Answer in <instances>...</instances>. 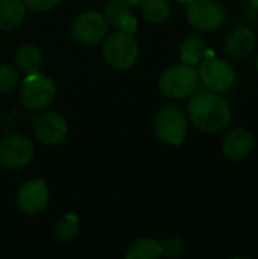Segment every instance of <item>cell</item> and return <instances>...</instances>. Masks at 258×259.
I'll return each instance as SVG.
<instances>
[{
    "label": "cell",
    "mask_w": 258,
    "mask_h": 259,
    "mask_svg": "<svg viewBox=\"0 0 258 259\" xmlns=\"http://www.w3.org/2000/svg\"><path fill=\"white\" fill-rule=\"evenodd\" d=\"M249 2H251V5H252L255 9H258V0H249Z\"/></svg>",
    "instance_id": "25"
},
{
    "label": "cell",
    "mask_w": 258,
    "mask_h": 259,
    "mask_svg": "<svg viewBox=\"0 0 258 259\" xmlns=\"http://www.w3.org/2000/svg\"><path fill=\"white\" fill-rule=\"evenodd\" d=\"M108 27L109 24L102 14L90 11L75 18L71 24V35L78 42L93 46L106 36Z\"/></svg>",
    "instance_id": "8"
},
{
    "label": "cell",
    "mask_w": 258,
    "mask_h": 259,
    "mask_svg": "<svg viewBox=\"0 0 258 259\" xmlns=\"http://www.w3.org/2000/svg\"><path fill=\"white\" fill-rule=\"evenodd\" d=\"M254 147V138L245 127H234L222 140V153L231 161H243Z\"/></svg>",
    "instance_id": "12"
},
{
    "label": "cell",
    "mask_w": 258,
    "mask_h": 259,
    "mask_svg": "<svg viewBox=\"0 0 258 259\" xmlns=\"http://www.w3.org/2000/svg\"><path fill=\"white\" fill-rule=\"evenodd\" d=\"M15 65L20 71L32 74L40 71L43 65V53L33 44H23L15 52Z\"/></svg>",
    "instance_id": "16"
},
{
    "label": "cell",
    "mask_w": 258,
    "mask_h": 259,
    "mask_svg": "<svg viewBox=\"0 0 258 259\" xmlns=\"http://www.w3.org/2000/svg\"><path fill=\"white\" fill-rule=\"evenodd\" d=\"M198 76L207 90L219 94L228 91L236 82L234 68L227 61L216 58L210 50L207 52V56L202 59L199 65Z\"/></svg>",
    "instance_id": "6"
},
{
    "label": "cell",
    "mask_w": 258,
    "mask_h": 259,
    "mask_svg": "<svg viewBox=\"0 0 258 259\" xmlns=\"http://www.w3.org/2000/svg\"><path fill=\"white\" fill-rule=\"evenodd\" d=\"M163 256L169 258H179L186 253V243L179 237H170L161 244Z\"/></svg>",
    "instance_id": "22"
},
{
    "label": "cell",
    "mask_w": 258,
    "mask_h": 259,
    "mask_svg": "<svg viewBox=\"0 0 258 259\" xmlns=\"http://www.w3.org/2000/svg\"><path fill=\"white\" fill-rule=\"evenodd\" d=\"M33 158V146L23 135H11L0 143V165L8 170L26 167Z\"/></svg>",
    "instance_id": "9"
},
{
    "label": "cell",
    "mask_w": 258,
    "mask_h": 259,
    "mask_svg": "<svg viewBox=\"0 0 258 259\" xmlns=\"http://www.w3.org/2000/svg\"><path fill=\"white\" fill-rule=\"evenodd\" d=\"M53 234L58 241L68 243L73 241L79 234V220L75 214H64L61 219L56 220L53 226Z\"/></svg>",
    "instance_id": "20"
},
{
    "label": "cell",
    "mask_w": 258,
    "mask_h": 259,
    "mask_svg": "<svg viewBox=\"0 0 258 259\" xmlns=\"http://www.w3.org/2000/svg\"><path fill=\"white\" fill-rule=\"evenodd\" d=\"M198 70L189 64L169 67L160 77V90L169 99H186L198 90Z\"/></svg>",
    "instance_id": "2"
},
{
    "label": "cell",
    "mask_w": 258,
    "mask_h": 259,
    "mask_svg": "<svg viewBox=\"0 0 258 259\" xmlns=\"http://www.w3.org/2000/svg\"><path fill=\"white\" fill-rule=\"evenodd\" d=\"M20 82L18 70L11 65H0V94L11 93Z\"/></svg>",
    "instance_id": "21"
},
{
    "label": "cell",
    "mask_w": 258,
    "mask_h": 259,
    "mask_svg": "<svg viewBox=\"0 0 258 259\" xmlns=\"http://www.w3.org/2000/svg\"><path fill=\"white\" fill-rule=\"evenodd\" d=\"M68 124L56 112H44L35 120V135L43 144H59L67 138Z\"/></svg>",
    "instance_id": "11"
},
{
    "label": "cell",
    "mask_w": 258,
    "mask_h": 259,
    "mask_svg": "<svg viewBox=\"0 0 258 259\" xmlns=\"http://www.w3.org/2000/svg\"><path fill=\"white\" fill-rule=\"evenodd\" d=\"M143 15L148 21L154 24L166 23L170 18L172 9L167 0H143L141 2Z\"/></svg>",
    "instance_id": "19"
},
{
    "label": "cell",
    "mask_w": 258,
    "mask_h": 259,
    "mask_svg": "<svg viewBox=\"0 0 258 259\" xmlns=\"http://www.w3.org/2000/svg\"><path fill=\"white\" fill-rule=\"evenodd\" d=\"M179 3H186V5H189V3H192V2H195V0H178Z\"/></svg>",
    "instance_id": "26"
},
{
    "label": "cell",
    "mask_w": 258,
    "mask_h": 259,
    "mask_svg": "<svg viewBox=\"0 0 258 259\" xmlns=\"http://www.w3.org/2000/svg\"><path fill=\"white\" fill-rule=\"evenodd\" d=\"M103 17L108 24L119 30L135 33L138 27L137 18L131 14V5L128 0H106L103 6Z\"/></svg>",
    "instance_id": "13"
},
{
    "label": "cell",
    "mask_w": 258,
    "mask_h": 259,
    "mask_svg": "<svg viewBox=\"0 0 258 259\" xmlns=\"http://www.w3.org/2000/svg\"><path fill=\"white\" fill-rule=\"evenodd\" d=\"M187 114L184 109L170 103L161 108L157 114L155 134L163 143L169 146H179L187 135Z\"/></svg>",
    "instance_id": "5"
},
{
    "label": "cell",
    "mask_w": 258,
    "mask_h": 259,
    "mask_svg": "<svg viewBox=\"0 0 258 259\" xmlns=\"http://www.w3.org/2000/svg\"><path fill=\"white\" fill-rule=\"evenodd\" d=\"M61 0H23L24 6L36 11V12H43V11H49L52 8H55Z\"/></svg>",
    "instance_id": "23"
},
{
    "label": "cell",
    "mask_w": 258,
    "mask_h": 259,
    "mask_svg": "<svg viewBox=\"0 0 258 259\" xmlns=\"http://www.w3.org/2000/svg\"><path fill=\"white\" fill-rule=\"evenodd\" d=\"M128 2H129V5H131V6H135V5H141V2H143V0H128Z\"/></svg>",
    "instance_id": "24"
},
{
    "label": "cell",
    "mask_w": 258,
    "mask_h": 259,
    "mask_svg": "<svg viewBox=\"0 0 258 259\" xmlns=\"http://www.w3.org/2000/svg\"><path fill=\"white\" fill-rule=\"evenodd\" d=\"M207 52H208V47L205 41L198 35H192L182 41L181 49H179V56L184 64L198 65L207 56Z\"/></svg>",
    "instance_id": "17"
},
{
    "label": "cell",
    "mask_w": 258,
    "mask_h": 259,
    "mask_svg": "<svg viewBox=\"0 0 258 259\" xmlns=\"http://www.w3.org/2000/svg\"><path fill=\"white\" fill-rule=\"evenodd\" d=\"M189 23L204 32L217 30L227 20V11L217 0H195L187 6Z\"/></svg>",
    "instance_id": "7"
},
{
    "label": "cell",
    "mask_w": 258,
    "mask_h": 259,
    "mask_svg": "<svg viewBox=\"0 0 258 259\" xmlns=\"http://www.w3.org/2000/svg\"><path fill=\"white\" fill-rule=\"evenodd\" d=\"M26 6L23 0H0V29L12 30L24 18Z\"/></svg>",
    "instance_id": "15"
},
{
    "label": "cell",
    "mask_w": 258,
    "mask_h": 259,
    "mask_svg": "<svg viewBox=\"0 0 258 259\" xmlns=\"http://www.w3.org/2000/svg\"><path fill=\"white\" fill-rule=\"evenodd\" d=\"M255 67H257V73H258V55H257V59H255Z\"/></svg>",
    "instance_id": "27"
},
{
    "label": "cell",
    "mask_w": 258,
    "mask_h": 259,
    "mask_svg": "<svg viewBox=\"0 0 258 259\" xmlns=\"http://www.w3.org/2000/svg\"><path fill=\"white\" fill-rule=\"evenodd\" d=\"M163 256L161 244L152 238H140L137 240L126 252V259H152Z\"/></svg>",
    "instance_id": "18"
},
{
    "label": "cell",
    "mask_w": 258,
    "mask_h": 259,
    "mask_svg": "<svg viewBox=\"0 0 258 259\" xmlns=\"http://www.w3.org/2000/svg\"><path fill=\"white\" fill-rule=\"evenodd\" d=\"M102 53L111 67L125 70L137 62L140 50L132 33L116 30L105 38Z\"/></svg>",
    "instance_id": "3"
},
{
    "label": "cell",
    "mask_w": 258,
    "mask_h": 259,
    "mask_svg": "<svg viewBox=\"0 0 258 259\" xmlns=\"http://www.w3.org/2000/svg\"><path fill=\"white\" fill-rule=\"evenodd\" d=\"M187 117L192 124L204 134H219L231 123L233 112L228 102L214 91H195L189 105Z\"/></svg>",
    "instance_id": "1"
},
{
    "label": "cell",
    "mask_w": 258,
    "mask_h": 259,
    "mask_svg": "<svg viewBox=\"0 0 258 259\" xmlns=\"http://www.w3.org/2000/svg\"><path fill=\"white\" fill-rule=\"evenodd\" d=\"M254 46H255V36L254 32L248 27H237L225 36L227 55L234 59H242L249 56V53L254 50Z\"/></svg>",
    "instance_id": "14"
},
{
    "label": "cell",
    "mask_w": 258,
    "mask_h": 259,
    "mask_svg": "<svg viewBox=\"0 0 258 259\" xmlns=\"http://www.w3.org/2000/svg\"><path fill=\"white\" fill-rule=\"evenodd\" d=\"M49 203V191L44 181H29L17 193V205L24 214H40Z\"/></svg>",
    "instance_id": "10"
},
{
    "label": "cell",
    "mask_w": 258,
    "mask_h": 259,
    "mask_svg": "<svg viewBox=\"0 0 258 259\" xmlns=\"http://www.w3.org/2000/svg\"><path fill=\"white\" fill-rule=\"evenodd\" d=\"M55 96L56 87L50 77L40 71L26 74L20 90V102L24 108L30 111L44 109L53 102Z\"/></svg>",
    "instance_id": "4"
}]
</instances>
